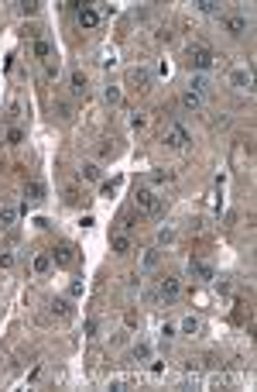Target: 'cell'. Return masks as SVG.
<instances>
[{
  "mask_svg": "<svg viewBox=\"0 0 257 392\" xmlns=\"http://www.w3.org/2000/svg\"><path fill=\"white\" fill-rule=\"evenodd\" d=\"M199 10L202 14H220V3L216 0H199Z\"/></svg>",
  "mask_w": 257,
  "mask_h": 392,
  "instance_id": "obj_25",
  "label": "cell"
},
{
  "mask_svg": "<svg viewBox=\"0 0 257 392\" xmlns=\"http://www.w3.org/2000/svg\"><path fill=\"white\" fill-rule=\"evenodd\" d=\"M158 241H161V244H172V241H175V231H172V227H161V231H158Z\"/></svg>",
  "mask_w": 257,
  "mask_h": 392,
  "instance_id": "obj_28",
  "label": "cell"
},
{
  "mask_svg": "<svg viewBox=\"0 0 257 392\" xmlns=\"http://www.w3.org/2000/svg\"><path fill=\"white\" fill-rule=\"evenodd\" d=\"M75 17H79V28H96L103 21L100 7H93V3H75Z\"/></svg>",
  "mask_w": 257,
  "mask_h": 392,
  "instance_id": "obj_3",
  "label": "cell"
},
{
  "mask_svg": "<svg viewBox=\"0 0 257 392\" xmlns=\"http://www.w3.org/2000/svg\"><path fill=\"white\" fill-rule=\"evenodd\" d=\"M65 200H69V203H79L82 196H79V189H65Z\"/></svg>",
  "mask_w": 257,
  "mask_h": 392,
  "instance_id": "obj_35",
  "label": "cell"
},
{
  "mask_svg": "<svg viewBox=\"0 0 257 392\" xmlns=\"http://www.w3.org/2000/svg\"><path fill=\"white\" fill-rule=\"evenodd\" d=\"M179 293H182V282H179L175 275H165V279L158 282V296H161L165 303H172V300H175Z\"/></svg>",
  "mask_w": 257,
  "mask_h": 392,
  "instance_id": "obj_5",
  "label": "cell"
},
{
  "mask_svg": "<svg viewBox=\"0 0 257 392\" xmlns=\"http://www.w3.org/2000/svg\"><path fill=\"white\" fill-rule=\"evenodd\" d=\"M52 313L69 316V313H72V303H69V300H52Z\"/></svg>",
  "mask_w": 257,
  "mask_h": 392,
  "instance_id": "obj_21",
  "label": "cell"
},
{
  "mask_svg": "<svg viewBox=\"0 0 257 392\" xmlns=\"http://www.w3.org/2000/svg\"><path fill=\"white\" fill-rule=\"evenodd\" d=\"M130 354H134V361H147V358H151V344H144V341H141V344H134V351H130Z\"/></svg>",
  "mask_w": 257,
  "mask_h": 392,
  "instance_id": "obj_20",
  "label": "cell"
},
{
  "mask_svg": "<svg viewBox=\"0 0 257 392\" xmlns=\"http://www.w3.org/2000/svg\"><path fill=\"white\" fill-rule=\"evenodd\" d=\"M79 179H86V182H96V179H100V165H96V162H86V165L79 169Z\"/></svg>",
  "mask_w": 257,
  "mask_h": 392,
  "instance_id": "obj_15",
  "label": "cell"
},
{
  "mask_svg": "<svg viewBox=\"0 0 257 392\" xmlns=\"http://www.w3.org/2000/svg\"><path fill=\"white\" fill-rule=\"evenodd\" d=\"M17 214H21V210H17L14 203H3V207H0V227H14V224H17Z\"/></svg>",
  "mask_w": 257,
  "mask_h": 392,
  "instance_id": "obj_12",
  "label": "cell"
},
{
  "mask_svg": "<svg viewBox=\"0 0 257 392\" xmlns=\"http://www.w3.org/2000/svg\"><path fill=\"white\" fill-rule=\"evenodd\" d=\"M158 258H161L158 251H147V255H144V268H154V265H158Z\"/></svg>",
  "mask_w": 257,
  "mask_h": 392,
  "instance_id": "obj_30",
  "label": "cell"
},
{
  "mask_svg": "<svg viewBox=\"0 0 257 392\" xmlns=\"http://www.w3.org/2000/svg\"><path fill=\"white\" fill-rule=\"evenodd\" d=\"M82 293H86V282H82V279H72V282H69V296L75 300V296H82Z\"/></svg>",
  "mask_w": 257,
  "mask_h": 392,
  "instance_id": "obj_24",
  "label": "cell"
},
{
  "mask_svg": "<svg viewBox=\"0 0 257 392\" xmlns=\"http://www.w3.org/2000/svg\"><path fill=\"white\" fill-rule=\"evenodd\" d=\"M82 330H86V337H96V330H100V320H86V327H82Z\"/></svg>",
  "mask_w": 257,
  "mask_h": 392,
  "instance_id": "obj_31",
  "label": "cell"
},
{
  "mask_svg": "<svg viewBox=\"0 0 257 392\" xmlns=\"http://www.w3.org/2000/svg\"><path fill=\"white\" fill-rule=\"evenodd\" d=\"M199 327H202V323H199V316H185V320L179 323V330H182V334H199Z\"/></svg>",
  "mask_w": 257,
  "mask_h": 392,
  "instance_id": "obj_18",
  "label": "cell"
},
{
  "mask_svg": "<svg viewBox=\"0 0 257 392\" xmlns=\"http://www.w3.org/2000/svg\"><path fill=\"white\" fill-rule=\"evenodd\" d=\"M165 141H168L172 148H185L192 138H189V131H185L182 124H168V131H165Z\"/></svg>",
  "mask_w": 257,
  "mask_h": 392,
  "instance_id": "obj_4",
  "label": "cell"
},
{
  "mask_svg": "<svg viewBox=\"0 0 257 392\" xmlns=\"http://www.w3.org/2000/svg\"><path fill=\"white\" fill-rule=\"evenodd\" d=\"M52 261L62 265V268H69V265L75 261V248H72V244H59V248H52Z\"/></svg>",
  "mask_w": 257,
  "mask_h": 392,
  "instance_id": "obj_7",
  "label": "cell"
},
{
  "mask_svg": "<svg viewBox=\"0 0 257 392\" xmlns=\"http://www.w3.org/2000/svg\"><path fill=\"white\" fill-rule=\"evenodd\" d=\"M223 24H226V31H230L233 38H240V35L247 31V17H244V14H230V17H226Z\"/></svg>",
  "mask_w": 257,
  "mask_h": 392,
  "instance_id": "obj_8",
  "label": "cell"
},
{
  "mask_svg": "<svg viewBox=\"0 0 257 392\" xmlns=\"http://www.w3.org/2000/svg\"><path fill=\"white\" fill-rule=\"evenodd\" d=\"M31 268H35V275H45V272L52 268V251H41V255H35Z\"/></svg>",
  "mask_w": 257,
  "mask_h": 392,
  "instance_id": "obj_13",
  "label": "cell"
},
{
  "mask_svg": "<svg viewBox=\"0 0 257 392\" xmlns=\"http://www.w3.org/2000/svg\"><path fill=\"white\" fill-rule=\"evenodd\" d=\"M179 103H182L185 110H202V103H206V96H199L195 89H185V93L179 96Z\"/></svg>",
  "mask_w": 257,
  "mask_h": 392,
  "instance_id": "obj_10",
  "label": "cell"
},
{
  "mask_svg": "<svg viewBox=\"0 0 257 392\" xmlns=\"http://www.w3.org/2000/svg\"><path fill=\"white\" fill-rule=\"evenodd\" d=\"M24 196H28L31 203H41V200H45V186H41L38 179H28V186H24Z\"/></svg>",
  "mask_w": 257,
  "mask_h": 392,
  "instance_id": "obj_11",
  "label": "cell"
},
{
  "mask_svg": "<svg viewBox=\"0 0 257 392\" xmlns=\"http://www.w3.org/2000/svg\"><path fill=\"white\" fill-rule=\"evenodd\" d=\"M103 96H107V103H120V86H113V83H110V86L103 89Z\"/></svg>",
  "mask_w": 257,
  "mask_h": 392,
  "instance_id": "obj_23",
  "label": "cell"
},
{
  "mask_svg": "<svg viewBox=\"0 0 257 392\" xmlns=\"http://www.w3.org/2000/svg\"><path fill=\"white\" fill-rule=\"evenodd\" d=\"M14 251H0V268H14Z\"/></svg>",
  "mask_w": 257,
  "mask_h": 392,
  "instance_id": "obj_27",
  "label": "cell"
},
{
  "mask_svg": "<svg viewBox=\"0 0 257 392\" xmlns=\"http://www.w3.org/2000/svg\"><path fill=\"white\" fill-rule=\"evenodd\" d=\"M230 83L237 86V89H254V73H251V66H237L233 73H230Z\"/></svg>",
  "mask_w": 257,
  "mask_h": 392,
  "instance_id": "obj_6",
  "label": "cell"
},
{
  "mask_svg": "<svg viewBox=\"0 0 257 392\" xmlns=\"http://www.w3.org/2000/svg\"><path fill=\"white\" fill-rule=\"evenodd\" d=\"M72 93H86V76H82L79 69L72 73Z\"/></svg>",
  "mask_w": 257,
  "mask_h": 392,
  "instance_id": "obj_22",
  "label": "cell"
},
{
  "mask_svg": "<svg viewBox=\"0 0 257 392\" xmlns=\"http://www.w3.org/2000/svg\"><path fill=\"white\" fill-rule=\"evenodd\" d=\"M189 272H192V275H199V279H206V282H209V279H216V268H213V265H206V261H199V258H192V261H189Z\"/></svg>",
  "mask_w": 257,
  "mask_h": 392,
  "instance_id": "obj_9",
  "label": "cell"
},
{
  "mask_svg": "<svg viewBox=\"0 0 257 392\" xmlns=\"http://www.w3.org/2000/svg\"><path fill=\"white\" fill-rule=\"evenodd\" d=\"M35 55H38V59H52V45H48L45 38H35Z\"/></svg>",
  "mask_w": 257,
  "mask_h": 392,
  "instance_id": "obj_19",
  "label": "cell"
},
{
  "mask_svg": "<svg viewBox=\"0 0 257 392\" xmlns=\"http://www.w3.org/2000/svg\"><path fill=\"white\" fill-rule=\"evenodd\" d=\"M134 207H137L141 214H151V217H161V214H165V200H161L154 189H147V186H141V189L134 193Z\"/></svg>",
  "mask_w": 257,
  "mask_h": 392,
  "instance_id": "obj_1",
  "label": "cell"
},
{
  "mask_svg": "<svg viewBox=\"0 0 257 392\" xmlns=\"http://www.w3.org/2000/svg\"><path fill=\"white\" fill-rule=\"evenodd\" d=\"M21 14H28V17L38 14V3H35V0H24V3H21Z\"/></svg>",
  "mask_w": 257,
  "mask_h": 392,
  "instance_id": "obj_29",
  "label": "cell"
},
{
  "mask_svg": "<svg viewBox=\"0 0 257 392\" xmlns=\"http://www.w3.org/2000/svg\"><path fill=\"white\" fill-rule=\"evenodd\" d=\"M21 141H24V131L21 128H10L7 131V145H21Z\"/></svg>",
  "mask_w": 257,
  "mask_h": 392,
  "instance_id": "obj_26",
  "label": "cell"
},
{
  "mask_svg": "<svg viewBox=\"0 0 257 392\" xmlns=\"http://www.w3.org/2000/svg\"><path fill=\"white\" fill-rule=\"evenodd\" d=\"M130 83H134L137 89H147V86H151V73H147V69H134V73H130Z\"/></svg>",
  "mask_w": 257,
  "mask_h": 392,
  "instance_id": "obj_14",
  "label": "cell"
},
{
  "mask_svg": "<svg viewBox=\"0 0 257 392\" xmlns=\"http://www.w3.org/2000/svg\"><path fill=\"white\" fill-rule=\"evenodd\" d=\"M151 179H154V182H172V172H165V169H158V172H154Z\"/></svg>",
  "mask_w": 257,
  "mask_h": 392,
  "instance_id": "obj_33",
  "label": "cell"
},
{
  "mask_svg": "<svg viewBox=\"0 0 257 392\" xmlns=\"http://www.w3.org/2000/svg\"><path fill=\"white\" fill-rule=\"evenodd\" d=\"M45 73L55 79V76H59V62H52V59H48V62H45Z\"/></svg>",
  "mask_w": 257,
  "mask_h": 392,
  "instance_id": "obj_34",
  "label": "cell"
},
{
  "mask_svg": "<svg viewBox=\"0 0 257 392\" xmlns=\"http://www.w3.org/2000/svg\"><path fill=\"white\" fill-rule=\"evenodd\" d=\"M110 244H113V251H117V255H127V251H130V237L127 234H113V241H110Z\"/></svg>",
  "mask_w": 257,
  "mask_h": 392,
  "instance_id": "obj_17",
  "label": "cell"
},
{
  "mask_svg": "<svg viewBox=\"0 0 257 392\" xmlns=\"http://www.w3.org/2000/svg\"><path fill=\"white\" fill-rule=\"evenodd\" d=\"M175 334H179V327H175V323H165V327H161V337H165V341H172Z\"/></svg>",
  "mask_w": 257,
  "mask_h": 392,
  "instance_id": "obj_32",
  "label": "cell"
},
{
  "mask_svg": "<svg viewBox=\"0 0 257 392\" xmlns=\"http://www.w3.org/2000/svg\"><path fill=\"white\" fill-rule=\"evenodd\" d=\"M189 66H192L195 73H206V69H213L220 59H216V52L213 48H206V45H189Z\"/></svg>",
  "mask_w": 257,
  "mask_h": 392,
  "instance_id": "obj_2",
  "label": "cell"
},
{
  "mask_svg": "<svg viewBox=\"0 0 257 392\" xmlns=\"http://www.w3.org/2000/svg\"><path fill=\"white\" fill-rule=\"evenodd\" d=\"M189 89H195L199 96H206V93L213 89V83H209V79H206V76H192V86H189Z\"/></svg>",
  "mask_w": 257,
  "mask_h": 392,
  "instance_id": "obj_16",
  "label": "cell"
}]
</instances>
